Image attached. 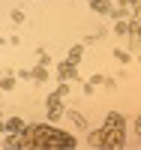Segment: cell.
<instances>
[{"instance_id": "30bf717a", "label": "cell", "mask_w": 141, "mask_h": 150, "mask_svg": "<svg viewBox=\"0 0 141 150\" xmlns=\"http://www.w3.org/2000/svg\"><path fill=\"white\" fill-rule=\"evenodd\" d=\"M120 3H138V0H120Z\"/></svg>"}, {"instance_id": "ba28073f", "label": "cell", "mask_w": 141, "mask_h": 150, "mask_svg": "<svg viewBox=\"0 0 141 150\" xmlns=\"http://www.w3.org/2000/svg\"><path fill=\"white\" fill-rule=\"evenodd\" d=\"M12 84H15V81H12V78H9V75H6V78H3V81H0V87H3V90H12Z\"/></svg>"}, {"instance_id": "9c48e42d", "label": "cell", "mask_w": 141, "mask_h": 150, "mask_svg": "<svg viewBox=\"0 0 141 150\" xmlns=\"http://www.w3.org/2000/svg\"><path fill=\"white\" fill-rule=\"evenodd\" d=\"M135 132H138V135H141V117H138V120H135Z\"/></svg>"}, {"instance_id": "52a82bcc", "label": "cell", "mask_w": 141, "mask_h": 150, "mask_svg": "<svg viewBox=\"0 0 141 150\" xmlns=\"http://www.w3.org/2000/svg\"><path fill=\"white\" fill-rule=\"evenodd\" d=\"M6 126H9V132H12V135H15V132L21 129V120H9V123H6Z\"/></svg>"}, {"instance_id": "3957f363", "label": "cell", "mask_w": 141, "mask_h": 150, "mask_svg": "<svg viewBox=\"0 0 141 150\" xmlns=\"http://www.w3.org/2000/svg\"><path fill=\"white\" fill-rule=\"evenodd\" d=\"M63 93H66V87H60L57 93H51V96H48V105H45V111H48V117H60V111H63V105H60V99H63Z\"/></svg>"}, {"instance_id": "7a4b0ae2", "label": "cell", "mask_w": 141, "mask_h": 150, "mask_svg": "<svg viewBox=\"0 0 141 150\" xmlns=\"http://www.w3.org/2000/svg\"><path fill=\"white\" fill-rule=\"evenodd\" d=\"M87 144L96 147V150H120L126 144V117L120 111H111L105 117V123L87 135Z\"/></svg>"}, {"instance_id": "277c9868", "label": "cell", "mask_w": 141, "mask_h": 150, "mask_svg": "<svg viewBox=\"0 0 141 150\" xmlns=\"http://www.w3.org/2000/svg\"><path fill=\"white\" fill-rule=\"evenodd\" d=\"M57 75H60L63 81H66V78H78V69H75V60H63V63H60V69H57Z\"/></svg>"}, {"instance_id": "8992f818", "label": "cell", "mask_w": 141, "mask_h": 150, "mask_svg": "<svg viewBox=\"0 0 141 150\" xmlns=\"http://www.w3.org/2000/svg\"><path fill=\"white\" fill-rule=\"evenodd\" d=\"M69 117H72V120H75V123H78V126H87V123H84V117H81V114H78V111H69Z\"/></svg>"}, {"instance_id": "5b68a950", "label": "cell", "mask_w": 141, "mask_h": 150, "mask_svg": "<svg viewBox=\"0 0 141 150\" xmlns=\"http://www.w3.org/2000/svg\"><path fill=\"white\" fill-rule=\"evenodd\" d=\"M87 3H90V9L102 12V15H108V12H111V3H108V0H87Z\"/></svg>"}, {"instance_id": "6da1fadb", "label": "cell", "mask_w": 141, "mask_h": 150, "mask_svg": "<svg viewBox=\"0 0 141 150\" xmlns=\"http://www.w3.org/2000/svg\"><path fill=\"white\" fill-rule=\"evenodd\" d=\"M6 144L18 147V150H72L78 141L63 129L45 126V123H33V126H21L15 135H9Z\"/></svg>"}]
</instances>
